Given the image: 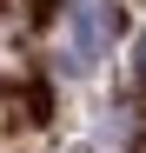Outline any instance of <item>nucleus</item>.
<instances>
[{
	"mask_svg": "<svg viewBox=\"0 0 146 153\" xmlns=\"http://www.w3.org/2000/svg\"><path fill=\"white\" fill-rule=\"evenodd\" d=\"M133 60H139V73H146V27H139V40H133Z\"/></svg>",
	"mask_w": 146,
	"mask_h": 153,
	"instance_id": "obj_2",
	"label": "nucleus"
},
{
	"mask_svg": "<svg viewBox=\"0 0 146 153\" xmlns=\"http://www.w3.org/2000/svg\"><path fill=\"white\" fill-rule=\"evenodd\" d=\"M113 33H119V7L113 0H73V13H66L73 60H106L113 53Z\"/></svg>",
	"mask_w": 146,
	"mask_h": 153,
	"instance_id": "obj_1",
	"label": "nucleus"
}]
</instances>
